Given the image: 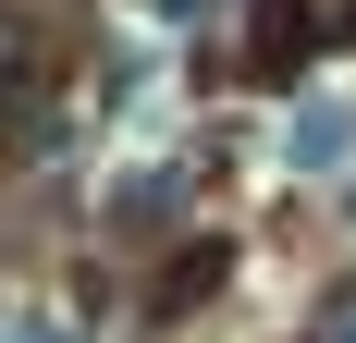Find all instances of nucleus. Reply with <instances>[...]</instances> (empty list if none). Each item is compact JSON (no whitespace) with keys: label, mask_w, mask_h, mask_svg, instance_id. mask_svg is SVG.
<instances>
[{"label":"nucleus","mask_w":356,"mask_h":343,"mask_svg":"<svg viewBox=\"0 0 356 343\" xmlns=\"http://www.w3.org/2000/svg\"><path fill=\"white\" fill-rule=\"evenodd\" d=\"M25 343H74V331H62V319H25Z\"/></svg>","instance_id":"2"},{"label":"nucleus","mask_w":356,"mask_h":343,"mask_svg":"<svg viewBox=\"0 0 356 343\" xmlns=\"http://www.w3.org/2000/svg\"><path fill=\"white\" fill-rule=\"evenodd\" d=\"M332 343H356V319H344V331H332Z\"/></svg>","instance_id":"3"},{"label":"nucleus","mask_w":356,"mask_h":343,"mask_svg":"<svg viewBox=\"0 0 356 343\" xmlns=\"http://www.w3.org/2000/svg\"><path fill=\"white\" fill-rule=\"evenodd\" d=\"M344 147H356V110H344V99H320V110H295V123H283V160H295V172H332Z\"/></svg>","instance_id":"1"}]
</instances>
